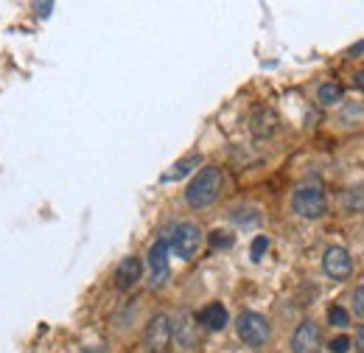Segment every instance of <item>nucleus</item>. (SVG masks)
I'll return each instance as SVG.
<instances>
[{
  "label": "nucleus",
  "mask_w": 364,
  "mask_h": 353,
  "mask_svg": "<svg viewBox=\"0 0 364 353\" xmlns=\"http://www.w3.org/2000/svg\"><path fill=\"white\" fill-rule=\"evenodd\" d=\"M328 322L336 325V328H345V325L350 322V317H348V311L342 309V306H331V309H328Z\"/></svg>",
  "instance_id": "15"
},
{
  "label": "nucleus",
  "mask_w": 364,
  "mask_h": 353,
  "mask_svg": "<svg viewBox=\"0 0 364 353\" xmlns=\"http://www.w3.org/2000/svg\"><path fill=\"white\" fill-rule=\"evenodd\" d=\"M168 244L166 238L163 241H154L151 250H149V272H151V283L154 286H163L171 275V264H168Z\"/></svg>",
  "instance_id": "8"
},
{
  "label": "nucleus",
  "mask_w": 364,
  "mask_h": 353,
  "mask_svg": "<svg viewBox=\"0 0 364 353\" xmlns=\"http://www.w3.org/2000/svg\"><path fill=\"white\" fill-rule=\"evenodd\" d=\"M171 337H174V328H171V320L166 314H154L146 325V334H143V348L146 353H166L171 348Z\"/></svg>",
  "instance_id": "5"
},
{
  "label": "nucleus",
  "mask_w": 364,
  "mask_h": 353,
  "mask_svg": "<svg viewBox=\"0 0 364 353\" xmlns=\"http://www.w3.org/2000/svg\"><path fill=\"white\" fill-rule=\"evenodd\" d=\"M34 9H37V14H40V17H48V14H50V9H53V3H37Z\"/></svg>",
  "instance_id": "20"
},
{
  "label": "nucleus",
  "mask_w": 364,
  "mask_h": 353,
  "mask_svg": "<svg viewBox=\"0 0 364 353\" xmlns=\"http://www.w3.org/2000/svg\"><path fill=\"white\" fill-rule=\"evenodd\" d=\"M222 182L225 179H222V172L216 166L202 169L199 174L193 176V182L188 185V191H185L188 205L191 208H208V205H213L219 199V194H222Z\"/></svg>",
  "instance_id": "1"
},
{
  "label": "nucleus",
  "mask_w": 364,
  "mask_h": 353,
  "mask_svg": "<svg viewBox=\"0 0 364 353\" xmlns=\"http://www.w3.org/2000/svg\"><path fill=\"white\" fill-rule=\"evenodd\" d=\"M348 348H350V339H348V337H336V339H331V345H328L331 353H348Z\"/></svg>",
  "instance_id": "17"
},
{
  "label": "nucleus",
  "mask_w": 364,
  "mask_h": 353,
  "mask_svg": "<svg viewBox=\"0 0 364 353\" xmlns=\"http://www.w3.org/2000/svg\"><path fill=\"white\" fill-rule=\"evenodd\" d=\"M322 269L333 280H348L350 272H353V258L345 247H328L325 255H322Z\"/></svg>",
  "instance_id": "6"
},
{
  "label": "nucleus",
  "mask_w": 364,
  "mask_h": 353,
  "mask_svg": "<svg viewBox=\"0 0 364 353\" xmlns=\"http://www.w3.org/2000/svg\"><path fill=\"white\" fill-rule=\"evenodd\" d=\"M210 244H213V247H230V244H232V238H230L228 233H222V230H216V233L210 236Z\"/></svg>",
  "instance_id": "19"
},
{
  "label": "nucleus",
  "mask_w": 364,
  "mask_h": 353,
  "mask_svg": "<svg viewBox=\"0 0 364 353\" xmlns=\"http://www.w3.org/2000/svg\"><path fill=\"white\" fill-rule=\"evenodd\" d=\"M353 311H356V317L364 320V286H359V289L353 292Z\"/></svg>",
  "instance_id": "18"
},
{
  "label": "nucleus",
  "mask_w": 364,
  "mask_h": 353,
  "mask_svg": "<svg viewBox=\"0 0 364 353\" xmlns=\"http://www.w3.org/2000/svg\"><path fill=\"white\" fill-rule=\"evenodd\" d=\"M199 325H205L208 331H222L228 325V309L222 303H208L205 309L196 314Z\"/></svg>",
  "instance_id": "10"
},
{
  "label": "nucleus",
  "mask_w": 364,
  "mask_h": 353,
  "mask_svg": "<svg viewBox=\"0 0 364 353\" xmlns=\"http://www.w3.org/2000/svg\"><path fill=\"white\" fill-rule=\"evenodd\" d=\"M235 328H238V339L247 345V348H264L272 337V328L267 322V317H261L258 311H244L238 314L235 320Z\"/></svg>",
  "instance_id": "2"
},
{
  "label": "nucleus",
  "mask_w": 364,
  "mask_h": 353,
  "mask_svg": "<svg viewBox=\"0 0 364 353\" xmlns=\"http://www.w3.org/2000/svg\"><path fill=\"white\" fill-rule=\"evenodd\" d=\"M319 101L325 104V107H331V104H336V101H342V85H336V82H328V85H322L319 88Z\"/></svg>",
  "instance_id": "13"
},
{
  "label": "nucleus",
  "mask_w": 364,
  "mask_h": 353,
  "mask_svg": "<svg viewBox=\"0 0 364 353\" xmlns=\"http://www.w3.org/2000/svg\"><path fill=\"white\" fill-rule=\"evenodd\" d=\"M193 166H199V157H185V160H180L171 172H166L163 174V182H174V179H182L185 174H191V169Z\"/></svg>",
  "instance_id": "12"
},
{
  "label": "nucleus",
  "mask_w": 364,
  "mask_h": 353,
  "mask_svg": "<svg viewBox=\"0 0 364 353\" xmlns=\"http://www.w3.org/2000/svg\"><path fill=\"white\" fill-rule=\"evenodd\" d=\"M356 351L364 353V325L359 328V334H356Z\"/></svg>",
  "instance_id": "21"
},
{
  "label": "nucleus",
  "mask_w": 364,
  "mask_h": 353,
  "mask_svg": "<svg viewBox=\"0 0 364 353\" xmlns=\"http://www.w3.org/2000/svg\"><path fill=\"white\" fill-rule=\"evenodd\" d=\"M322 348V331L314 320H303L291 337V351L294 353H319Z\"/></svg>",
  "instance_id": "7"
},
{
  "label": "nucleus",
  "mask_w": 364,
  "mask_h": 353,
  "mask_svg": "<svg viewBox=\"0 0 364 353\" xmlns=\"http://www.w3.org/2000/svg\"><path fill=\"white\" fill-rule=\"evenodd\" d=\"M166 244H168V250H171L177 258L191 261V258L199 253V247H202V230H199L196 224H191V221L174 224L171 233H168V238H166Z\"/></svg>",
  "instance_id": "4"
},
{
  "label": "nucleus",
  "mask_w": 364,
  "mask_h": 353,
  "mask_svg": "<svg viewBox=\"0 0 364 353\" xmlns=\"http://www.w3.org/2000/svg\"><path fill=\"white\" fill-rule=\"evenodd\" d=\"M140 275H143V264H140V258H124L121 266H118V272H115V286L118 289H132L137 280H140Z\"/></svg>",
  "instance_id": "9"
},
{
  "label": "nucleus",
  "mask_w": 364,
  "mask_h": 353,
  "mask_svg": "<svg viewBox=\"0 0 364 353\" xmlns=\"http://www.w3.org/2000/svg\"><path fill=\"white\" fill-rule=\"evenodd\" d=\"M252 132L258 137H267V135L274 132V112L272 110H258L252 115Z\"/></svg>",
  "instance_id": "11"
},
{
  "label": "nucleus",
  "mask_w": 364,
  "mask_h": 353,
  "mask_svg": "<svg viewBox=\"0 0 364 353\" xmlns=\"http://www.w3.org/2000/svg\"><path fill=\"white\" fill-rule=\"evenodd\" d=\"M356 88L364 90V68H362V70H359V76H356Z\"/></svg>",
  "instance_id": "22"
},
{
  "label": "nucleus",
  "mask_w": 364,
  "mask_h": 353,
  "mask_svg": "<svg viewBox=\"0 0 364 353\" xmlns=\"http://www.w3.org/2000/svg\"><path fill=\"white\" fill-rule=\"evenodd\" d=\"M291 208L297 216L303 219H322L325 211H328V199H325V191L319 188L317 182H309V185H300L291 196Z\"/></svg>",
  "instance_id": "3"
},
{
  "label": "nucleus",
  "mask_w": 364,
  "mask_h": 353,
  "mask_svg": "<svg viewBox=\"0 0 364 353\" xmlns=\"http://www.w3.org/2000/svg\"><path fill=\"white\" fill-rule=\"evenodd\" d=\"M342 202H345V208H348L350 214H362L364 211V188H353V191H348Z\"/></svg>",
  "instance_id": "14"
},
{
  "label": "nucleus",
  "mask_w": 364,
  "mask_h": 353,
  "mask_svg": "<svg viewBox=\"0 0 364 353\" xmlns=\"http://www.w3.org/2000/svg\"><path fill=\"white\" fill-rule=\"evenodd\" d=\"M267 250H269V238H267V236H258V238L252 241V258L258 261V258H261Z\"/></svg>",
  "instance_id": "16"
}]
</instances>
